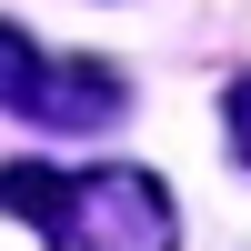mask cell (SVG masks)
<instances>
[{
	"label": "cell",
	"instance_id": "3957f363",
	"mask_svg": "<svg viewBox=\"0 0 251 251\" xmlns=\"http://www.w3.org/2000/svg\"><path fill=\"white\" fill-rule=\"evenodd\" d=\"M231 151L251 161V80H231Z\"/></svg>",
	"mask_w": 251,
	"mask_h": 251
},
{
	"label": "cell",
	"instance_id": "6da1fadb",
	"mask_svg": "<svg viewBox=\"0 0 251 251\" xmlns=\"http://www.w3.org/2000/svg\"><path fill=\"white\" fill-rule=\"evenodd\" d=\"M0 211L30 221L50 251H181V211L151 171L100 161V171H50V161H10L0 171Z\"/></svg>",
	"mask_w": 251,
	"mask_h": 251
},
{
	"label": "cell",
	"instance_id": "7a4b0ae2",
	"mask_svg": "<svg viewBox=\"0 0 251 251\" xmlns=\"http://www.w3.org/2000/svg\"><path fill=\"white\" fill-rule=\"evenodd\" d=\"M0 111L40 121V131H100V121L131 111V80H121L111 60H60V50H40L30 30L0 20Z\"/></svg>",
	"mask_w": 251,
	"mask_h": 251
}]
</instances>
